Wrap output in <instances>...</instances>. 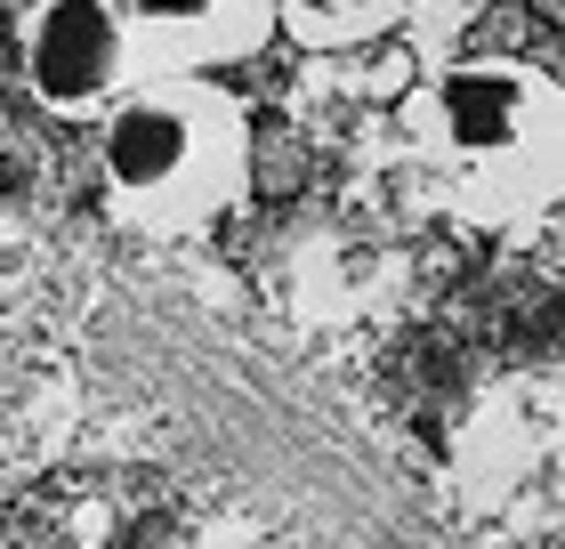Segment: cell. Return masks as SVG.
I'll return each mask as SVG.
<instances>
[{
	"label": "cell",
	"mask_w": 565,
	"mask_h": 549,
	"mask_svg": "<svg viewBox=\"0 0 565 549\" xmlns=\"http://www.w3.org/2000/svg\"><path fill=\"white\" fill-rule=\"evenodd\" d=\"M17 73L24 97L57 122H97L130 73V41H121V9L114 0H33L17 24Z\"/></svg>",
	"instance_id": "3"
},
{
	"label": "cell",
	"mask_w": 565,
	"mask_h": 549,
	"mask_svg": "<svg viewBox=\"0 0 565 549\" xmlns=\"http://www.w3.org/2000/svg\"><path fill=\"white\" fill-rule=\"evenodd\" d=\"M130 73H235L275 49V0H114Z\"/></svg>",
	"instance_id": "4"
},
{
	"label": "cell",
	"mask_w": 565,
	"mask_h": 549,
	"mask_svg": "<svg viewBox=\"0 0 565 549\" xmlns=\"http://www.w3.org/2000/svg\"><path fill=\"white\" fill-rule=\"evenodd\" d=\"M89 129L114 226L146 243H186L243 211L259 138H250V106L218 73H146Z\"/></svg>",
	"instance_id": "2"
},
{
	"label": "cell",
	"mask_w": 565,
	"mask_h": 549,
	"mask_svg": "<svg viewBox=\"0 0 565 549\" xmlns=\"http://www.w3.org/2000/svg\"><path fill=\"white\" fill-rule=\"evenodd\" d=\"M404 24V0H275V41L307 57H355Z\"/></svg>",
	"instance_id": "5"
},
{
	"label": "cell",
	"mask_w": 565,
	"mask_h": 549,
	"mask_svg": "<svg viewBox=\"0 0 565 549\" xmlns=\"http://www.w3.org/2000/svg\"><path fill=\"white\" fill-rule=\"evenodd\" d=\"M404 146L436 211L477 234H525L565 187V89L533 57H452L404 89Z\"/></svg>",
	"instance_id": "1"
},
{
	"label": "cell",
	"mask_w": 565,
	"mask_h": 549,
	"mask_svg": "<svg viewBox=\"0 0 565 549\" xmlns=\"http://www.w3.org/2000/svg\"><path fill=\"white\" fill-rule=\"evenodd\" d=\"M493 17V0H404V49H413V82L420 73H436V65H452V57H469V41L477 24Z\"/></svg>",
	"instance_id": "6"
}]
</instances>
